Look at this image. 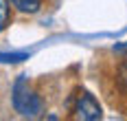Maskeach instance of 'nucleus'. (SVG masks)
I'll return each instance as SVG.
<instances>
[{"mask_svg": "<svg viewBox=\"0 0 127 121\" xmlns=\"http://www.w3.org/2000/svg\"><path fill=\"white\" fill-rule=\"evenodd\" d=\"M118 84H121L123 90H127V60L121 64V68H118Z\"/></svg>", "mask_w": 127, "mask_h": 121, "instance_id": "423d86ee", "label": "nucleus"}, {"mask_svg": "<svg viewBox=\"0 0 127 121\" xmlns=\"http://www.w3.org/2000/svg\"><path fill=\"white\" fill-rule=\"evenodd\" d=\"M127 51V44H118V46H114V53H125Z\"/></svg>", "mask_w": 127, "mask_h": 121, "instance_id": "0eeeda50", "label": "nucleus"}, {"mask_svg": "<svg viewBox=\"0 0 127 121\" xmlns=\"http://www.w3.org/2000/svg\"><path fill=\"white\" fill-rule=\"evenodd\" d=\"M11 20V2L9 0H0V31H4Z\"/></svg>", "mask_w": 127, "mask_h": 121, "instance_id": "20e7f679", "label": "nucleus"}, {"mask_svg": "<svg viewBox=\"0 0 127 121\" xmlns=\"http://www.w3.org/2000/svg\"><path fill=\"white\" fill-rule=\"evenodd\" d=\"M11 4L22 13H37L42 9V0H11Z\"/></svg>", "mask_w": 127, "mask_h": 121, "instance_id": "7ed1b4c3", "label": "nucleus"}, {"mask_svg": "<svg viewBox=\"0 0 127 121\" xmlns=\"http://www.w3.org/2000/svg\"><path fill=\"white\" fill-rule=\"evenodd\" d=\"M75 117L81 121H96L103 117V110L99 106V101L94 99V95H90L88 90H81V95H77Z\"/></svg>", "mask_w": 127, "mask_h": 121, "instance_id": "f03ea898", "label": "nucleus"}, {"mask_svg": "<svg viewBox=\"0 0 127 121\" xmlns=\"http://www.w3.org/2000/svg\"><path fill=\"white\" fill-rule=\"evenodd\" d=\"M11 104H13V110L20 112L22 117H37L42 112V99L35 90H31L26 75H20L15 79L11 90Z\"/></svg>", "mask_w": 127, "mask_h": 121, "instance_id": "f257e3e1", "label": "nucleus"}, {"mask_svg": "<svg viewBox=\"0 0 127 121\" xmlns=\"http://www.w3.org/2000/svg\"><path fill=\"white\" fill-rule=\"evenodd\" d=\"M29 57H31V53H0V64H18Z\"/></svg>", "mask_w": 127, "mask_h": 121, "instance_id": "39448f33", "label": "nucleus"}]
</instances>
